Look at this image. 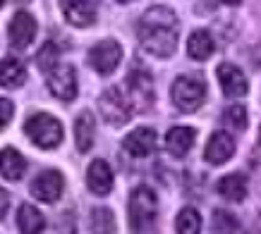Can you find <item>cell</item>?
Wrapping results in <instances>:
<instances>
[{"label": "cell", "instance_id": "obj_30", "mask_svg": "<svg viewBox=\"0 0 261 234\" xmlns=\"http://www.w3.org/2000/svg\"><path fill=\"white\" fill-rule=\"evenodd\" d=\"M221 3H225V5H240L242 0H221Z\"/></svg>", "mask_w": 261, "mask_h": 234}, {"label": "cell", "instance_id": "obj_1", "mask_svg": "<svg viewBox=\"0 0 261 234\" xmlns=\"http://www.w3.org/2000/svg\"><path fill=\"white\" fill-rule=\"evenodd\" d=\"M139 46L153 57H170L180 39V19L170 8L156 5L146 10L137 24Z\"/></svg>", "mask_w": 261, "mask_h": 234}, {"label": "cell", "instance_id": "obj_19", "mask_svg": "<svg viewBox=\"0 0 261 234\" xmlns=\"http://www.w3.org/2000/svg\"><path fill=\"white\" fill-rule=\"evenodd\" d=\"M27 79V67L17 57H5L0 63V86L3 89H19Z\"/></svg>", "mask_w": 261, "mask_h": 234}, {"label": "cell", "instance_id": "obj_27", "mask_svg": "<svg viewBox=\"0 0 261 234\" xmlns=\"http://www.w3.org/2000/svg\"><path fill=\"white\" fill-rule=\"evenodd\" d=\"M238 227V222H235V218L230 215V213H225V211H218L216 213V218H214V229L216 232H225V234H230L232 229Z\"/></svg>", "mask_w": 261, "mask_h": 234}, {"label": "cell", "instance_id": "obj_16", "mask_svg": "<svg viewBox=\"0 0 261 234\" xmlns=\"http://www.w3.org/2000/svg\"><path fill=\"white\" fill-rule=\"evenodd\" d=\"M27 172V158L17 149H3L0 151V174L10 182H19Z\"/></svg>", "mask_w": 261, "mask_h": 234}, {"label": "cell", "instance_id": "obj_22", "mask_svg": "<svg viewBox=\"0 0 261 234\" xmlns=\"http://www.w3.org/2000/svg\"><path fill=\"white\" fill-rule=\"evenodd\" d=\"M218 194L225 198V201H232V203H240L245 201L247 196V180L242 174H225L221 182H218Z\"/></svg>", "mask_w": 261, "mask_h": 234}, {"label": "cell", "instance_id": "obj_4", "mask_svg": "<svg viewBox=\"0 0 261 234\" xmlns=\"http://www.w3.org/2000/svg\"><path fill=\"white\" fill-rule=\"evenodd\" d=\"M206 96V84L199 77H192V74H185V77H177L170 86V98H173V105L182 112H194V110L201 108Z\"/></svg>", "mask_w": 261, "mask_h": 234}, {"label": "cell", "instance_id": "obj_8", "mask_svg": "<svg viewBox=\"0 0 261 234\" xmlns=\"http://www.w3.org/2000/svg\"><path fill=\"white\" fill-rule=\"evenodd\" d=\"M87 57H89V65H91L98 74L106 77V74H113V72L118 70L120 60H122V46L113 39L98 41V43L89 50Z\"/></svg>", "mask_w": 261, "mask_h": 234}, {"label": "cell", "instance_id": "obj_32", "mask_svg": "<svg viewBox=\"0 0 261 234\" xmlns=\"http://www.w3.org/2000/svg\"><path fill=\"white\" fill-rule=\"evenodd\" d=\"M118 3H132V0H118Z\"/></svg>", "mask_w": 261, "mask_h": 234}, {"label": "cell", "instance_id": "obj_21", "mask_svg": "<svg viewBox=\"0 0 261 234\" xmlns=\"http://www.w3.org/2000/svg\"><path fill=\"white\" fill-rule=\"evenodd\" d=\"M17 227H19L22 234H41L43 227H46V218H43V213L36 206L24 203L19 213H17Z\"/></svg>", "mask_w": 261, "mask_h": 234}, {"label": "cell", "instance_id": "obj_25", "mask_svg": "<svg viewBox=\"0 0 261 234\" xmlns=\"http://www.w3.org/2000/svg\"><path fill=\"white\" fill-rule=\"evenodd\" d=\"M58 60H60V48H58L53 41L43 43V48H41L39 55H36V65H39V70L48 72L50 67H56Z\"/></svg>", "mask_w": 261, "mask_h": 234}, {"label": "cell", "instance_id": "obj_2", "mask_svg": "<svg viewBox=\"0 0 261 234\" xmlns=\"http://www.w3.org/2000/svg\"><path fill=\"white\" fill-rule=\"evenodd\" d=\"M127 211H129V227L135 232H144V229H149L153 225V220L159 215V196L153 194L151 187L139 184L129 194Z\"/></svg>", "mask_w": 261, "mask_h": 234}, {"label": "cell", "instance_id": "obj_23", "mask_svg": "<svg viewBox=\"0 0 261 234\" xmlns=\"http://www.w3.org/2000/svg\"><path fill=\"white\" fill-rule=\"evenodd\" d=\"M175 229L177 234H201V215H199L197 208H182L175 218Z\"/></svg>", "mask_w": 261, "mask_h": 234}, {"label": "cell", "instance_id": "obj_17", "mask_svg": "<svg viewBox=\"0 0 261 234\" xmlns=\"http://www.w3.org/2000/svg\"><path fill=\"white\" fill-rule=\"evenodd\" d=\"M194 136L197 132L192 127H173L170 132L166 134V149L170 156H187L194 146Z\"/></svg>", "mask_w": 261, "mask_h": 234}, {"label": "cell", "instance_id": "obj_5", "mask_svg": "<svg viewBox=\"0 0 261 234\" xmlns=\"http://www.w3.org/2000/svg\"><path fill=\"white\" fill-rule=\"evenodd\" d=\"M125 96L135 112L151 110L156 91H153V79H151L149 72H144V70L129 72V77L125 81Z\"/></svg>", "mask_w": 261, "mask_h": 234}, {"label": "cell", "instance_id": "obj_18", "mask_svg": "<svg viewBox=\"0 0 261 234\" xmlns=\"http://www.w3.org/2000/svg\"><path fill=\"white\" fill-rule=\"evenodd\" d=\"M216 50L214 36L206 32V29H197V32L190 34V41H187V55L192 60H208Z\"/></svg>", "mask_w": 261, "mask_h": 234}, {"label": "cell", "instance_id": "obj_9", "mask_svg": "<svg viewBox=\"0 0 261 234\" xmlns=\"http://www.w3.org/2000/svg\"><path fill=\"white\" fill-rule=\"evenodd\" d=\"M36 19H34L27 10H19L15 12V17L10 19V26H8V39H10V46L17 48V50H24V48L32 46V41L36 39Z\"/></svg>", "mask_w": 261, "mask_h": 234}, {"label": "cell", "instance_id": "obj_15", "mask_svg": "<svg viewBox=\"0 0 261 234\" xmlns=\"http://www.w3.org/2000/svg\"><path fill=\"white\" fill-rule=\"evenodd\" d=\"M87 187L94 196H108L113 191V170L111 165L96 158L87 170Z\"/></svg>", "mask_w": 261, "mask_h": 234}, {"label": "cell", "instance_id": "obj_31", "mask_svg": "<svg viewBox=\"0 0 261 234\" xmlns=\"http://www.w3.org/2000/svg\"><path fill=\"white\" fill-rule=\"evenodd\" d=\"M259 146H261V127H259Z\"/></svg>", "mask_w": 261, "mask_h": 234}, {"label": "cell", "instance_id": "obj_7", "mask_svg": "<svg viewBox=\"0 0 261 234\" xmlns=\"http://www.w3.org/2000/svg\"><path fill=\"white\" fill-rule=\"evenodd\" d=\"M46 81H48V89L50 94L60 98V101L70 103L77 98V72L72 65H65V63H58L56 67H50L46 72Z\"/></svg>", "mask_w": 261, "mask_h": 234}, {"label": "cell", "instance_id": "obj_26", "mask_svg": "<svg viewBox=\"0 0 261 234\" xmlns=\"http://www.w3.org/2000/svg\"><path fill=\"white\" fill-rule=\"evenodd\" d=\"M223 120H225V125L228 127L242 132V129H247V108L245 105H240V103L228 105V108L223 110Z\"/></svg>", "mask_w": 261, "mask_h": 234}, {"label": "cell", "instance_id": "obj_14", "mask_svg": "<svg viewBox=\"0 0 261 234\" xmlns=\"http://www.w3.org/2000/svg\"><path fill=\"white\" fill-rule=\"evenodd\" d=\"M232 153H235V139L228 132H214L208 136L206 149H204V158L211 165L228 163L230 158H232Z\"/></svg>", "mask_w": 261, "mask_h": 234}, {"label": "cell", "instance_id": "obj_3", "mask_svg": "<svg viewBox=\"0 0 261 234\" xmlns=\"http://www.w3.org/2000/svg\"><path fill=\"white\" fill-rule=\"evenodd\" d=\"M24 134L29 136V141L34 146L48 151L60 146V141H63V125L53 115H48V112H36V115H32L24 122Z\"/></svg>", "mask_w": 261, "mask_h": 234}, {"label": "cell", "instance_id": "obj_20", "mask_svg": "<svg viewBox=\"0 0 261 234\" xmlns=\"http://www.w3.org/2000/svg\"><path fill=\"white\" fill-rule=\"evenodd\" d=\"M94 136H96V122L91 112H82L77 120H74V143H77V151L80 153H87L91 146H94Z\"/></svg>", "mask_w": 261, "mask_h": 234}, {"label": "cell", "instance_id": "obj_12", "mask_svg": "<svg viewBox=\"0 0 261 234\" xmlns=\"http://www.w3.org/2000/svg\"><path fill=\"white\" fill-rule=\"evenodd\" d=\"M122 149L132 158H149L153 151L159 149V136L151 127H137L125 136Z\"/></svg>", "mask_w": 261, "mask_h": 234}, {"label": "cell", "instance_id": "obj_6", "mask_svg": "<svg viewBox=\"0 0 261 234\" xmlns=\"http://www.w3.org/2000/svg\"><path fill=\"white\" fill-rule=\"evenodd\" d=\"M98 108H101L103 117H106L111 125H115V127L129 122L132 115H135V110H132V105H129V101H127L125 91H122L120 86H111V89H106V91H103L101 98H98Z\"/></svg>", "mask_w": 261, "mask_h": 234}, {"label": "cell", "instance_id": "obj_24", "mask_svg": "<svg viewBox=\"0 0 261 234\" xmlns=\"http://www.w3.org/2000/svg\"><path fill=\"white\" fill-rule=\"evenodd\" d=\"M91 229L96 234H115V218L108 208H96L91 215Z\"/></svg>", "mask_w": 261, "mask_h": 234}, {"label": "cell", "instance_id": "obj_10", "mask_svg": "<svg viewBox=\"0 0 261 234\" xmlns=\"http://www.w3.org/2000/svg\"><path fill=\"white\" fill-rule=\"evenodd\" d=\"M60 10L72 26L84 29L91 26L98 17V0H60Z\"/></svg>", "mask_w": 261, "mask_h": 234}, {"label": "cell", "instance_id": "obj_11", "mask_svg": "<svg viewBox=\"0 0 261 234\" xmlns=\"http://www.w3.org/2000/svg\"><path fill=\"white\" fill-rule=\"evenodd\" d=\"M65 191V177L58 170H46L32 182V196L41 203H56Z\"/></svg>", "mask_w": 261, "mask_h": 234}, {"label": "cell", "instance_id": "obj_28", "mask_svg": "<svg viewBox=\"0 0 261 234\" xmlns=\"http://www.w3.org/2000/svg\"><path fill=\"white\" fill-rule=\"evenodd\" d=\"M12 112H15V105L10 98H0V132L12 122Z\"/></svg>", "mask_w": 261, "mask_h": 234}, {"label": "cell", "instance_id": "obj_29", "mask_svg": "<svg viewBox=\"0 0 261 234\" xmlns=\"http://www.w3.org/2000/svg\"><path fill=\"white\" fill-rule=\"evenodd\" d=\"M8 211H10V194L0 187V220L8 215Z\"/></svg>", "mask_w": 261, "mask_h": 234}, {"label": "cell", "instance_id": "obj_13", "mask_svg": "<svg viewBox=\"0 0 261 234\" xmlns=\"http://www.w3.org/2000/svg\"><path fill=\"white\" fill-rule=\"evenodd\" d=\"M216 74H218V81H221V89H223V94H225V98H240V96H245L249 91L247 77L235 65H230V63L218 65Z\"/></svg>", "mask_w": 261, "mask_h": 234}, {"label": "cell", "instance_id": "obj_33", "mask_svg": "<svg viewBox=\"0 0 261 234\" xmlns=\"http://www.w3.org/2000/svg\"><path fill=\"white\" fill-rule=\"evenodd\" d=\"M3 5H5V0H0V8H3Z\"/></svg>", "mask_w": 261, "mask_h": 234}]
</instances>
